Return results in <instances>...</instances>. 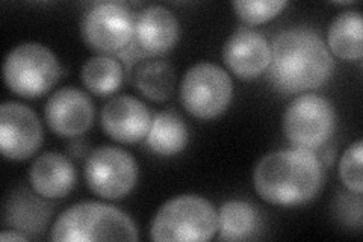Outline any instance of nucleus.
Here are the masks:
<instances>
[{
    "label": "nucleus",
    "mask_w": 363,
    "mask_h": 242,
    "mask_svg": "<svg viewBox=\"0 0 363 242\" xmlns=\"http://www.w3.org/2000/svg\"><path fill=\"white\" fill-rule=\"evenodd\" d=\"M124 79L121 64L108 55H97L89 57L84 64L81 80L85 88L96 96L105 97L120 89Z\"/></svg>",
    "instance_id": "21"
},
{
    "label": "nucleus",
    "mask_w": 363,
    "mask_h": 242,
    "mask_svg": "<svg viewBox=\"0 0 363 242\" xmlns=\"http://www.w3.org/2000/svg\"><path fill=\"white\" fill-rule=\"evenodd\" d=\"M223 61L240 79H256L268 70L271 44L262 33L252 29H238L224 43Z\"/></svg>",
    "instance_id": "13"
},
{
    "label": "nucleus",
    "mask_w": 363,
    "mask_h": 242,
    "mask_svg": "<svg viewBox=\"0 0 363 242\" xmlns=\"http://www.w3.org/2000/svg\"><path fill=\"white\" fill-rule=\"evenodd\" d=\"M328 50L344 61H359L363 56V20L359 11L337 14L327 33Z\"/></svg>",
    "instance_id": "16"
},
{
    "label": "nucleus",
    "mask_w": 363,
    "mask_h": 242,
    "mask_svg": "<svg viewBox=\"0 0 363 242\" xmlns=\"http://www.w3.org/2000/svg\"><path fill=\"white\" fill-rule=\"evenodd\" d=\"M260 227L256 207L242 200H230L221 204L218 211V239L247 241L252 239Z\"/></svg>",
    "instance_id": "18"
},
{
    "label": "nucleus",
    "mask_w": 363,
    "mask_h": 242,
    "mask_svg": "<svg viewBox=\"0 0 363 242\" xmlns=\"http://www.w3.org/2000/svg\"><path fill=\"white\" fill-rule=\"evenodd\" d=\"M85 44L109 55L126 49L135 35V18L129 6L120 2H100L85 11L81 23Z\"/></svg>",
    "instance_id": "9"
},
{
    "label": "nucleus",
    "mask_w": 363,
    "mask_h": 242,
    "mask_svg": "<svg viewBox=\"0 0 363 242\" xmlns=\"http://www.w3.org/2000/svg\"><path fill=\"white\" fill-rule=\"evenodd\" d=\"M84 175L88 188L99 197L120 200L138 182V164L126 150L104 145L89 153Z\"/></svg>",
    "instance_id": "8"
},
{
    "label": "nucleus",
    "mask_w": 363,
    "mask_h": 242,
    "mask_svg": "<svg viewBox=\"0 0 363 242\" xmlns=\"http://www.w3.org/2000/svg\"><path fill=\"white\" fill-rule=\"evenodd\" d=\"M76 179V168L72 160L55 152L38 156L29 170V182L33 192L48 200L67 197L74 188Z\"/></svg>",
    "instance_id": "15"
},
{
    "label": "nucleus",
    "mask_w": 363,
    "mask_h": 242,
    "mask_svg": "<svg viewBox=\"0 0 363 242\" xmlns=\"http://www.w3.org/2000/svg\"><path fill=\"white\" fill-rule=\"evenodd\" d=\"M43 126L38 115L17 101H5L0 108V150L8 160H26L43 144Z\"/></svg>",
    "instance_id": "10"
},
{
    "label": "nucleus",
    "mask_w": 363,
    "mask_h": 242,
    "mask_svg": "<svg viewBox=\"0 0 363 242\" xmlns=\"http://www.w3.org/2000/svg\"><path fill=\"white\" fill-rule=\"evenodd\" d=\"M236 16L248 25H262L288 6L285 0H238L232 4Z\"/></svg>",
    "instance_id": "22"
},
{
    "label": "nucleus",
    "mask_w": 363,
    "mask_h": 242,
    "mask_svg": "<svg viewBox=\"0 0 363 242\" xmlns=\"http://www.w3.org/2000/svg\"><path fill=\"white\" fill-rule=\"evenodd\" d=\"M133 84L143 96L153 101H165L176 87V72L165 61H145L135 68Z\"/></svg>",
    "instance_id": "20"
},
{
    "label": "nucleus",
    "mask_w": 363,
    "mask_h": 242,
    "mask_svg": "<svg viewBox=\"0 0 363 242\" xmlns=\"http://www.w3.org/2000/svg\"><path fill=\"white\" fill-rule=\"evenodd\" d=\"M189 131L185 120L174 111L156 114L150 131L147 133V145L159 156H174L188 145Z\"/></svg>",
    "instance_id": "17"
},
{
    "label": "nucleus",
    "mask_w": 363,
    "mask_h": 242,
    "mask_svg": "<svg viewBox=\"0 0 363 242\" xmlns=\"http://www.w3.org/2000/svg\"><path fill=\"white\" fill-rule=\"evenodd\" d=\"M0 239L2 241H29L30 238L26 236L25 233H20V232H8V230H5V232H2V235H0Z\"/></svg>",
    "instance_id": "24"
},
{
    "label": "nucleus",
    "mask_w": 363,
    "mask_h": 242,
    "mask_svg": "<svg viewBox=\"0 0 363 242\" xmlns=\"http://www.w3.org/2000/svg\"><path fill=\"white\" fill-rule=\"evenodd\" d=\"M179 20L162 5L145 8L135 20L136 45L149 56H159L172 50L179 40Z\"/></svg>",
    "instance_id": "14"
},
{
    "label": "nucleus",
    "mask_w": 363,
    "mask_h": 242,
    "mask_svg": "<svg viewBox=\"0 0 363 242\" xmlns=\"http://www.w3.org/2000/svg\"><path fill=\"white\" fill-rule=\"evenodd\" d=\"M52 241H138L130 216L105 203L82 202L64 211L52 226Z\"/></svg>",
    "instance_id": "3"
},
{
    "label": "nucleus",
    "mask_w": 363,
    "mask_h": 242,
    "mask_svg": "<svg viewBox=\"0 0 363 242\" xmlns=\"http://www.w3.org/2000/svg\"><path fill=\"white\" fill-rule=\"evenodd\" d=\"M218 232V212L199 195H179L161 206L150 226L156 242L211 241Z\"/></svg>",
    "instance_id": "4"
},
{
    "label": "nucleus",
    "mask_w": 363,
    "mask_h": 242,
    "mask_svg": "<svg viewBox=\"0 0 363 242\" xmlns=\"http://www.w3.org/2000/svg\"><path fill=\"white\" fill-rule=\"evenodd\" d=\"M362 159H363V141L357 140L351 144L340 158L339 177L344 187L353 194H362Z\"/></svg>",
    "instance_id": "23"
},
{
    "label": "nucleus",
    "mask_w": 363,
    "mask_h": 242,
    "mask_svg": "<svg viewBox=\"0 0 363 242\" xmlns=\"http://www.w3.org/2000/svg\"><path fill=\"white\" fill-rule=\"evenodd\" d=\"M44 117L53 133L62 138H76L93 126L94 105L84 91L65 87L49 97Z\"/></svg>",
    "instance_id": "11"
},
{
    "label": "nucleus",
    "mask_w": 363,
    "mask_h": 242,
    "mask_svg": "<svg viewBox=\"0 0 363 242\" xmlns=\"http://www.w3.org/2000/svg\"><path fill=\"white\" fill-rule=\"evenodd\" d=\"M50 214V204H45L38 197H33L28 189L20 194H13L9 197V203L5 204V223L17 227V232H43Z\"/></svg>",
    "instance_id": "19"
},
{
    "label": "nucleus",
    "mask_w": 363,
    "mask_h": 242,
    "mask_svg": "<svg viewBox=\"0 0 363 242\" xmlns=\"http://www.w3.org/2000/svg\"><path fill=\"white\" fill-rule=\"evenodd\" d=\"M333 72V55L311 29L281 31L271 43L268 79L279 93L298 94L321 88Z\"/></svg>",
    "instance_id": "1"
},
{
    "label": "nucleus",
    "mask_w": 363,
    "mask_h": 242,
    "mask_svg": "<svg viewBox=\"0 0 363 242\" xmlns=\"http://www.w3.org/2000/svg\"><path fill=\"white\" fill-rule=\"evenodd\" d=\"M336 128L332 101L318 94L294 99L283 115V133L297 148L315 152L328 143Z\"/></svg>",
    "instance_id": "7"
},
{
    "label": "nucleus",
    "mask_w": 363,
    "mask_h": 242,
    "mask_svg": "<svg viewBox=\"0 0 363 242\" xmlns=\"http://www.w3.org/2000/svg\"><path fill=\"white\" fill-rule=\"evenodd\" d=\"M233 97V82L224 68L199 62L182 79L180 101L186 112L199 120L217 119L229 108Z\"/></svg>",
    "instance_id": "6"
},
{
    "label": "nucleus",
    "mask_w": 363,
    "mask_h": 242,
    "mask_svg": "<svg viewBox=\"0 0 363 242\" xmlns=\"http://www.w3.org/2000/svg\"><path fill=\"white\" fill-rule=\"evenodd\" d=\"M152 114L149 106L132 96L111 99L101 109V128L113 141L123 144L140 143L150 131Z\"/></svg>",
    "instance_id": "12"
},
{
    "label": "nucleus",
    "mask_w": 363,
    "mask_h": 242,
    "mask_svg": "<svg viewBox=\"0 0 363 242\" xmlns=\"http://www.w3.org/2000/svg\"><path fill=\"white\" fill-rule=\"evenodd\" d=\"M60 76L58 57L43 44H18L5 57V84L14 94L25 99H37L49 93Z\"/></svg>",
    "instance_id": "5"
},
{
    "label": "nucleus",
    "mask_w": 363,
    "mask_h": 242,
    "mask_svg": "<svg viewBox=\"0 0 363 242\" xmlns=\"http://www.w3.org/2000/svg\"><path fill=\"white\" fill-rule=\"evenodd\" d=\"M323 182L321 160L311 150L297 147L264 156L253 172L255 189L259 197L281 207L312 202L320 194Z\"/></svg>",
    "instance_id": "2"
}]
</instances>
